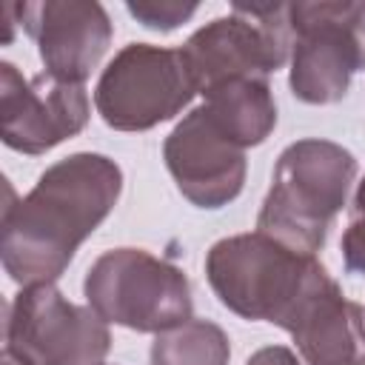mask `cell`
I'll return each mask as SVG.
<instances>
[{
  "label": "cell",
  "mask_w": 365,
  "mask_h": 365,
  "mask_svg": "<svg viewBox=\"0 0 365 365\" xmlns=\"http://www.w3.org/2000/svg\"><path fill=\"white\" fill-rule=\"evenodd\" d=\"M123 191L120 165L94 151H77L48 165L34 188L3 214L0 259L17 285L54 282L77 248L111 214Z\"/></svg>",
  "instance_id": "1"
},
{
  "label": "cell",
  "mask_w": 365,
  "mask_h": 365,
  "mask_svg": "<svg viewBox=\"0 0 365 365\" xmlns=\"http://www.w3.org/2000/svg\"><path fill=\"white\" fill-rule=\"evenodd\" d=\"M205 277L228 311L285 331L299 308L331 282L314 254H299L262 231L217 240L205 254Z\"/></svg>",
  "instance_id": "2"
},
{
  "label": "cell",
  "mask_w": 365,
  "mask_h": 365,
  "mask_svg": "<svg viewBox=\"0 0 365 365\" xmlns=\"http://www.w3.org/2000/svg\"><path fill=\"white\" fill-rule=\"evenodd\" d=\"M356 171V157L339 143L319 137L291 143L277 157L274 182L257 214V231L317 257L334 217L348 202Z\"/></svg>",
  "instance_id": "3"
},
{
  "label": "cell",
  "mask_w": 365,
  "mask_h": 365,
  "mask_svg": "<svg viewBox=\"0 0 365 365\" xmlns=\"http://www.w3.org/2000/svg\"><path fill=\"white\" fill-rule=\"evenodd\" d=\"M86 302L106 319L140 334H163L191 319V282L174 262L143 248L100 254L83 279Z\"/></svg>",
  "instance_id": "4"
},
{
  "label": "cell",
  "mask_w": 365,
  "mask_h": 365,
  "mask_svg": "<svg viewBox=\"0 0 365 365\" xmlns=\"http://www.w3.org/2000/svg\"><path fill=\"white\" fill-rule=\"evenodd\" d=\"M291 3H231L228 17L197 29L182 46L197 94L242 80L265 77L291 60Z\"/></svg>",
  "instance_id": "5"
},
{
  "label": "cell",
  "mask_w": 365,
  "mask_h": 365,
  "mask_svg": "<svg viewBox=\"0 0 365 365\" xmlns=\"http://www.w3.org/2000/svg\"><path fill=\"white\" fill-rule=\"evenodd\" d=\"M194 94L197 86L180 48L128 43L103 68L94 106L114 131H148L177 117Z\"/></svg>",
  "instance_id": "6"
},
{
  "label": "cell",
  "mask_w": 365,
  "mask_h": 365,
  "mask_svg": "<svg viewBox=\"0 0 365 365\" xmlns=\"http://www.w3.org/2000/svg\"><path fill=\"white\" fill-rule=\"evenodd\" d=\"M111 348L106 319L74 305L54 282L26 285L6 308V354L23 365H103Z\"/></svg>",
  "instance_id": "7"
},
{
  "label": "cell",
  "mask_w": 365,
  "mask_h": 365,
  "mask_svg": "<svg viewBox=\"0 0 365 365\" xmlns=\"http://www.w3.org/2000/svg\"><path fill=\"white\" fill-rule=\"evenodd\" d=\"M291 94L308 106L339 103L348 94L354 71H359L348 0L291 3Z\"/></svg>",
  "instance_id": "8"
},
{
  "label": "cell",
  "mask_w": 365,
  "mask_h": 365,
  "mask_svg": "<svg viewBox=\"0 0 365 365\" xmlns=\"http://www.w3.org/2000/svg\"><path fill=\"white\" fill-rule=\"evenodd\" d=\"M86 123V86L46 71L26 80L17 66L0 63V137L9 148L37 157L80 134Z\"/></svg>",
  "instance_id": "9"
},
{
  "label": "cell",
  "mask_w": 365,
  "mask_h": 365,
  "mask_svg": "<svg viewBox=\"0 0 365 365\" xmlns=\"http://www.w3.org/2000/svg\"><path fill=\"white\" fill-rule=\"evenodd\" d=\"M163 160L180 194L197 208H222L245 185V148H240L205 111L191 108L165 137Z\"/></svg>",
  "instance_id": "10"
},
{
  "label": "cell",
  "mask_w": 365,
  "mask_h": 365,
  "mask_svg": "<svg viewBox=\"0 0 365 365\" xmlns=\"http://www.w3.org/2000/svg\"><path fill=\"white\" fill-rule=\"evenodd\" d=\"M26 34L37 43L46 74L86 83L111 46L114 26L97 0H34L14 6Z\"/></svg>",
  "instance_id": "11"
},
{
  "label": "cell",
  "mask_w": 365,
  "mask_h": 365,
  "mask_svg": "<svg viewBox=\"0 0 365 365\" xmlns=\"http://www.w3.org/2000/svg\"><path fill=\"white\" fill-rule=\"evenodd\" d=\"M308 365H365V308L331 279L288 325Z\"/></svg>",
  "instance_id": "12"
},
{
  "label": "cell",
  "mask_w": 365,
  "mask_h": 365,
  "mask_svg": "<svg viewBox=\"0 0 365 365\" xmlns=\"http://www.w3.org/2000/svg\"><path fill=\"white\" fill-rule=\"evenodd\" d=\"M205 111L211 120L240 145L251 148L268 140L277 125V103L265 77H242L228 80L205 94Z\"/></svg>",
  "instance_id": "13"
},
{
  "label": "cell",
  "mask_w": 365,
  "mask_h": 365,
  "mask_svg": "<svg viewBox=\"0 0 365 365\" xmlns=\"http://www.w3.org/2000/svg\"><path fill=\"white\" fill-rule=\"evenodd\" d=\"M151 365H228V334L211 319H188L163 334H154Z\"/></svg>",
  "instance_id": "14"
},
{
  "label": "cell",
  "mask_w": 365,
  "mask_h": 365,
  "mask_svg": "<svg viewBox=\"0 0 365 365\" xmlns=\"http://www.w3.org/2000/svg\"><path fill=\"white\" fill-rule=\"evenodd\" d=\"M125 9L137 23H143L151 31H171L197 11V3H180V0H137L134 3L128 0Z\"/></svg>",
  "instance_id": "15"
},
{
  "label": "cell",
  "mask_w": 365,
  "mask_h": 365,
  "mask_svg": "<svg viewBox=\"0 0 365 365\" xmlns=\"http://www.w3.org/2000/svg\"><path fill=\"white\" fill-rule=\"evenodd\" d=\"M342 262L348 274L365 277V177L356 185L354 202H351V220L342 231Z\"/></svg>",
  "instance_id": "16"
},
{
  "label": "cell",
  "mask_w": 365,
  "mask_h": 365,
  "mask_svg": "<svg viewBox=\"0 0 365 365\" xmlns=\"http://www.w3.org/2000/svg\"><path fill=\"white\" fill-rule=\"evenodd\" d=\"M348 26L359 54V71H365V0H348Z\"/></svg>",
  "instance_id": "17"
},
{
  "label": "cell",
  "mask_w": 365,
  "mask_h": 365,
  "mask_svg": "<svg viewBox=\"0 0 365 365\" xmlns=\"http://www.w3.org/2000/svg\"><path fill=\"white\" fill-rule=\"evenodd\" d=\"M245 365H299V359H297V354H294L291 348H285V345H265V348L254 351V354L245 359Z\"/></svg>",
  "instance_id": "18"
},
{
  "label": "cell",
  "mask_w": 365,
  "mask_h": 365,
  "mask_svg": "<svg viewBox=\"0 0 365 365\" xmlns=\"http://www.w3.org/2000/svg\"><path fill=\"white\" fill-rule=\"evenodd\" d=\"M0 365H23V362H20V359H14L11 354H6V351H3V359H0Z\"/></svg>",
  "instance_id": "19"
}]
</instances>
